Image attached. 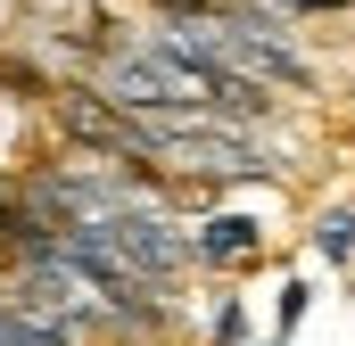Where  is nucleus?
Segmentation results:
<instances>
[{"label": "nucleus", "instance_id": "obj_7", "mask_svg": "<svg viewBox=\"0 0 355 346\" xmlns=\"http://www.w3.org/2000/svg\"><path fill=\"white\" fill-rule=\"evenodd\" d=\"M240 346H289V338H281V330H272V338H240Z\"/></svg>", "mask_w": 355, "mask_h": 346}, {"label": "nucleus", "instance_id": "obj_2", "mask_svg": "<svg viewBox=\"0 0 355 346\" xmlns=\"http://www.w3.org/2000/svg\"><path fill=\"white\" fill-rule=\"evenodd\" d=\"M190 256H198V272H257V264L272 256L265 223L257 215H240V206H198V223H190Z\"/></svg>", "mask_w": 355, "mask_h": 346}, {"label": "nucleus", "instance_id": "obj_1", "mask_svg": "<svg viewBox=\"0 0 355 346\" xmlns=\"http://www.w3.org/2000/svg\"><path fill=\"white\" fill-rule=\"evenodd\" d=\"M99 231L116 239V256L132 264L141 280H166V289H182V280L198 272V256H190V231L174 223V206H166V198H132V206L99 215Z\"/></svg>", "mask_w": 355, "mask_h": 346}, {"label": "nucleus", "instance_id": "obj_4", "mask_svg": "<svg viewBox=\"0 0 355 346\" xmlns=\"http://www.w3.org/2000/svg\"><path fill=\"white\" fill-rule=\"evenodd\" d=\"M306 313H314V280H306V272H289V280H281V297H272L281 338H297V322H306Z\"/></svg>", "mask_w": 355, "mask_h": 346}, {"label": "nucleus", "instance_id": "obj_3", "mask_svg": "<svg viewBox=\"0 0 355 346\" xmlns=\"http://www.w3.org/2000/svg\"><path fill=\"white\" fill-rule=\"evenodd\" d=\"M306 248L331 264V272H355V206H322L314 231H306Z\"/></svg>", "mask_w": 355, "mask_h": 346}, {"label": "nucleus", "instance_id": "obj_5", "mask_svg": "<svg viewBox=\"0 0 355 346\" xmlns=\"http://www.w3.org/2000/svg\"><path fill=\"white\" fill-rule=\"evenodd\" d=\"M248 338V305L240 297H215V313H207V346H240Z\"/></svg>", "mask_w": 355, "mask_h": 346}, {"label": "nucleus", "instance_id": "obj_6", "mask_svg": "<svg viewBox=\"0 0 355 346\" xmlns=\"http://www.w3.org/2000/svg\"><path fill=\"white\" fill-rule=\"evenodd\" d=\"M25 25V0H0V33H17Z\"/></svg>", "mask_w": 355, "mask_h": 346}]
</instances>
